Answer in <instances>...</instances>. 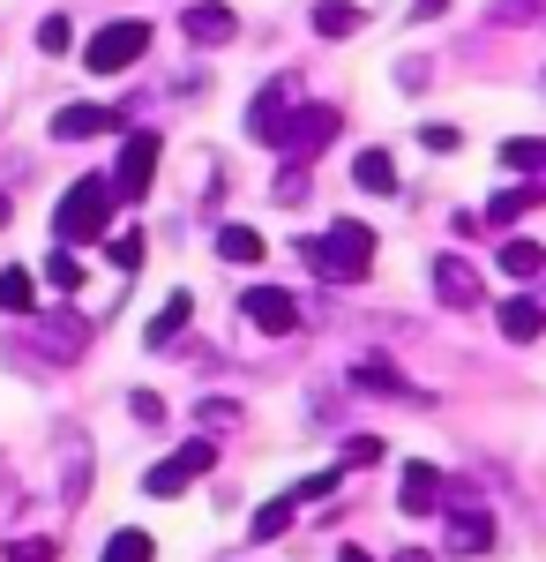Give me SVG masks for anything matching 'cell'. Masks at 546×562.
<instances>
[{
	"mask_svg": "<svg viewBox=\"0 0 546 562\" xmlns=\"http://www.w3.org/2000/svg\"><path fill=\"white\" fill-rule=\"evenodd\" d=\"M299 262H307V270H322L330 285H360V278L375 270V233H367L360 217H337L330 233L299 240Z\"/></svg>",
	"mask_w": 546,
	"mask_h": 562,
	"instance_id": "6da1fadb",
	"label": "cell"
},
{
	"mask_svg": "<svg viewBox=\"0 0 546 562\" xmlns=\"http://www.w3.org/2000/svg\"><path fill=\"white\" fill-rule=\"evenodd\" d=\"M113 203H121V188L113 173H83L68 195H60V217H53V233H60V248H83V240H105L113 233Z\"/></svg>",
	"mask_w": 546,
	"mask_h": 562,
	"instance_id": "7a4b0ae2",
	"label": "cell"
},
{
	"mask_svg": "<svg viewBox=\"0 0 546 562\" xmlns=\"http://www.w3.org/2000/svg\"><path fill=\"white\" fill-rule=\"evenodd\" d=\"M143 53H150V23H105V31L83 45V68L90 76H127Z\"/></svg>",
	"mask_w": 546,
	"mask_h": 562,
	"instance_id": "3957f363",
	"label": "cell"
},
{
	"mask_svg": "<svg viewBox=\"0 0 546 562\" xmlns=\"http://www.w3.org/2000/svg\"><path fill=\"white\" fill-rule=\"evenodd\" d=\"M211 465H217L211 442H187V450H172V458H158V465L143 473V495H180V487H195Z\"/></svg>",
	"mask_w": 546,
	"mask_h": 562,
	"instance_id": "277c9868",
	"label": "cell"
},
{
	"mask_svg": "<svg viewBox=\"0 0 546 562\" xmlns=\"http://www.w3.org/2000/svg\"><path fill=\"white\" fill-rule=\"evenodd\" d=\"M240 315H248L262 338H293L299 330V301L285 285H248V293H240Z\"/></svg>",
	"mask_w": 546,
	"mask_h": 562,
	"instance_id": "5b68a950",
	"label": "cell"
},
{
	"mask_svg": "<svg viewBox=\"0 0 546 562\" xmlns=\"http://www.w3.org/2000/svg\"><path fill=\"white\" fill-rule=\"evenodd\" d=\"M150 180H158V135L135 128V135L121 143V158H113V188L135 203V195H150Z\"/></svg>",
	"mask_w": 546,
	"mask_h": 562,
	"instance_id": "8992f818",
	"label": "cell"
},
{
	"mask_svg": "<svg viewBox=\"0 0 546 562\" xmlns=\"http://www.w3.org/2000/svg\"><path fill=\"white\" fill-rule=\"evenodd\" d=\"M330 135H337V105H299L293 121H285V143H277V150H285V158H315Z\"/></svg>",
	"mask_w": 546,
	"mask_h": 562,
	"instance_id": "52a82bcc",
	"label": "cell"
},
{
	"mask_svg": "<svg viewBox=\"0 0 546 562\" xmlns=\"http://www.w3.org/2000/svg\"><path fill=\"white\" fill-rule=\"evenodd\" d=\"M285 121H293V83H270V90L248 105V135L277 150V143H285Z\"/></svg>",
	"mask_w": 546,
	"mask_h": 562,
	"instance_id": "ba28073f",
	"label": "cell"
},
{
	"mask_svg": "<svg viewBox=\"0 0 546 562\" xmlns=\"http://www.w3.org/2000/svg\"><path fill=\"white\" fill-rule=\"evenodd\" d=\"M180 38H195V45H232V38H240V15H232L225 0H203V8H187V15H180Z\"/></svg>",
	"mask_w": 546,
	"mask_h": 562,
	"instance_id": "9c48e42d",
	"label": "cell"
},
{
	"mask_svg": "<svg viewBox=\"0 0 546 562\" xmlns=\"http://www.w3.org/2000/svg\"><path fill=\"white\" fill-rule=\"evenodd\" d=\"M113 128H121L113 105H60V113H53V135H60V143H90V135H113Z\"/></svg>",
	"mask_w": 546,
	"mask_h": 562,
	"instance_id": "30bf717a",
	"label": "cell"
},
{
	"mask_svg": "<svg viewBox=\"0 0 546 562\" xmlns=\"http://www.w3.org/2000/svg\"><path fill=\"white\" fill-rule=\"evenodd\" d=\"M434 293L450 307H479V270L464 256H434Z\"/></svg>",
	"mask_w": 546,
	"mask_h": 562,
	"instance_id": "8fae6325",
	"label": "cell"
},
{
	"mask_svg": "<svg viewBox=\"0 0 546 562\" xmlns=\"http://www.w3.org/2000/svg\"><path fill=\"white\" fill-rule=\"evenodd\" d=\"M442 540H450V555H487V548H494V518H487V510H457Z\"/></svg>",
	"mask_w": 546,
	"mask_h": 562,
	"instance_id": "7c38bea8",
	"label": "cell"
},
{
	"mask_svg": "<svg viewBox=\"0 0 546 562\" xmlns=\"http://www.w3.org/2000/svg\"><path fill=\"white\" fill-rule=\"evenodd\" d=\"M434 495H442V473H434L426 458H412V465H405V487H397L405 518H426V510H434Z\"/></svg>",
	"mask_w": 546,
	"mask_h": 562,
	"instance_id": "4fadbf2b",
	"label": "cell"
},
{
	"mask_svg": "<svg viewBox=\"0 0 546 562\" xmlns=\"http://www.w3.org/2000/svg\"><path fill=\"white\" fill-rule=\"evenodd\" d=\"M187 315H195V301H187V293H172V301L158 307V315H150V330H143V346H150V352H166L172 338L187 330Z\"/></svg>",
	"mask_w": 546,
	"mask_h": 562,
	"instance_id": "5bb4252c",
	"label": "cell"
},
{
	"mask_svg": "<svg viewBox=\"0 0 546 562\" xmlns=\"http://www.w3.org/2000/svg\"><path fill=\"white\" fill-rule=\"evenodd\" d=\"M502 166H509V173H524V180H546V135H509Z\"/></svg>",
	"mask_w": 546,
	"mask_h": 562,
	"instance_id": "9a60e30c",
	"label": "cell"
},
{
	"mask_svg": "<svg viewBox=\"0 0 546 562\" xmlns=\"http://www.w3.org/2000/svg\"><path fill=\"white\" fill-rule=\"evenodd\" d=\"M494 323H502V338L532 346V338L546 330V307H539V301H502V315H494Z\"/></svg>",
	"mask_w": 546,
	"mask_h": 562,
	"instance_id": "2e32d148",
	"label": "cell"
},
{
	"mask_svg": "<svg viewBox=\"0 0 546 562\" xmlns=\"http://www.w3.org/2000/svg\"><path fill=\"white\" fill-rule=\"evenodd\" d=\"M352 180H360L367 195H397V166H389V150H360V158H352Z\"/></svg>",
	"mask_w": 546,
	"mask_h": 562,
	"instance_id": "e0dca14e",
	"label": "cell"
},
{
	"mask_svg": "<svg viewBox=\"0 0 546 562\" xmlns=\"http://www.w3.org/2000/svg\"><path fill=\"white\" fill-rule=\"evenodd\" d=\"M315 31H322V38H352V31H367V8H352V0H322V8H315Z\"/></svg>",
	"mask_w": 546,
	"mask_h": 562,
	"instance_id": "ac0fdd59",
	"label": "cell"
},
{
	"mask_svg": "<svg viewBox=\"0 0 546 562\" xmlns=\"http://www.w3.org/2000/svg\"><path fill=\"white\" fill-rule=\"evenodd\" d=\"M217 256L225 262H262V233H254V225H217Z\"/></svg>",
	"mask_w": 546,
	"mask_h": 562,
	"instance_id": "d6986e66",
	"label": "cell"
},
{
	"mask_svg": "<svg viewBox=\"0 0 546 562\" xmlns=\"http://www.w3.org/2000/svg\"><path fill=\"white\" fill-rule=\"evenodd\" d=\"M31 307H38L31 270H0V315H31Z\"/></svg>",
	"mask_w": 546,
	"mask_h": 562,
	"instance_id": "ffe728a7",
	"label": "cell"
},
{
	"mask_svg": "<svg viewBox=\"0 0 546 562\" xmlns=\"http://www.w3.org/2000/svg\"><path fill=\"white\" fill-rule=\"evenodd\" d=\"M293 510H299V495H277V503H262V510H254V525H248V540H277V532L293 525Z\"/></svg>",
	"mask_w": 546,
	"mask_h": 562,
	"instance_id": "44dd1931",
	"label": "cell"
},
{
	"mask_svg": "<svg viewBox=\"0 0 546 562\" xmlns=\"http://www.w3.org/2000/svg\"><path fill=\"white\" fill-rule=\"evenodd\" d=\"M502 270H509V278H539L546 248H539V240H502Z\"/></svg>",
	"mask_w": 546,
	"mask_h": 562,
	"instance_id": "7402d4cb",
	"label": "cell"
},
{
	"mask_svg": "<svg viewBox=\"0 0 546 562\" xmlns=\"http://www.w3.org/2000/svg\"><path fill=\"white\" fill-rule=\"evenodd\" d=\"M150 555H158V548H150V532H135V525H127V532L105 540V555H98V562H150Z\"/></svg>",
	"mask_w": 546,
	"mask_h": 562,
	"instance_id": "603a6c76",
	"label": "cell"
},
{
	"mask_svg": "<svg viewBox=\"0 0 546 562\" xmlns=\"http://www.w3.org/2000/svg\"><path fill=\"white\" fill-rule=\"evenodd\" d=\"M45 285H53V293H76V285H83V262H76V248H53V256H45Z\"/></svg>",
	"mask_w": 546,
	"mask_h": 562,
	"instance_id": "cb8c5ba5",
	"label": "cell"
},
{
	"mask_svg": "<svg viewBox=\"0 0 546 562\" xmlns=\"http://www.w3.org/2000/svg\"><path fill=\"white\" fill-rule=\"evenodd\" d=\"M143 248H150V240H143L135 225H127V233H105V256H113V270H143Z\"/></svg>",
	"mask_w": 546,
	"mask_h": 562,
	"instance_id": "d4e9b609",
	"label": "cell"
},
{
	"mask_svg": "<svg viewBox=\"0 0 546 562\" xmlns=\"http://www.w3.org/2000/svg\"><path fill=\"white\" fill-rule=\"evenodd\" d=\"M532 203H539V188H509V195H494V203H487V225H509V217L532 211Z\"/></svg>",
	"mask_w": 546,
	"mask_h": 562,
	"instance_id": "484cf974",
	"label": "cell"
},
{
	"mask_svg": "<svg viewBox=\"0 0 546 562\" xmlns=\"http://www.w3.org/2000/svg\"><path fill=\"white\" fill-rule=\"evenodd\" d=\"M375 458H382V435H352L344 458H337V473H360V465H375Z\"/></svg>",
	"mask_w": 546,
	"mask_h": 562,
	"instance_id": "4316f807",
	"label": "cell"
},
{
	"mask_svg": "<svg viewBox=\"0 0 546 562\" xmlns=\"http://www.w3.org/2000/svg\"><path fill=\"white\" fill-rule=\"evenodd\" d=\"M68 38H76V23H68V15H45V23H38V45H45V53H68Z\"/></svg>",
	"mask_w": 546,
	"mask_h": 562,
	"instance_id": "83f0119b",
	"label": "cell"
},
{
	"mask_svg": "<svg viewBox=\"0 0 546 562\" xmlns=\"http://www.w3.org/2000/svg\"><path fill=\"white\" fill-rule=\"evenodd\" d=\"M135 420H143V428H166V397H158V390H135Z\"/></svg>",
	"mask_w": 546,
	"mask_h": 562,
	"instance_id": "f1b7e54d",
	"label": "cell"
},
{
	"mask_svg": "<svg viewBox=\"0 0 546 562\" xmlns=\"http://www.w3.org/2000/svg\"><path fill=\"white\" fill-rule=\"evenodd\" d=\"M8 562H53V540H8Z\"/></svg>",
	"mask_w": 546,
	"mask_h": 562,
	"instance_id": "f546056e",
	"label": "cell"
},
{
	"mask_svg": "<svg viewBox=\"0 0 546 562\" xmlns=\"http://www.w3.org/2000/svg\"><path fill=\"white\" fill-rule=\"evenodd\" d=\"M420 143H426V150H457L464 135H457V128H442V121H434V128H420Z\"/></svg>",
	"mask_w": 546,
	"mask_h": 562,
	"instance_id": "4dcf8cb0",
	"label": "cell"
},
{
	"mask_svg": "<svg viewBox=\"0 0 546 562\" xmlns=\"http://www.w3.org/2000/svg\"><path fill=\"white\" fill-rule=\"evenodd\" d=\"M337 562H375V555H367V548H344V555H337Z\"/></svg>",
	"mask_w": 546,
	"mask_h": 562,
	"instance_id": "1f68e13d",
	"label": "cell"
},
{
	"mask_svg": "<svg viewBox=\"0 0 546 562\" xmlns=\"http://www.w3.org/2000/svg\"><path fill=\"white\" fill-rule=\"evenodd\" d=\"M397 562H434V555H420V548H405V555H397Z\"/></svg>",
	"mask_w": 546,
	"mask_h": 562,
	"instance_id": "d6a6232c",
	"label": "cell"
},
{
	"mask_svg": "<svg viewBox=\"0 0 546 562\" xmlns=\"http://www.w3.org/2000/svg\"><path fill=\"white\" fill-rule=\"evenodd\" d=\"M0 225H8V195H0Z\"/></svg>",
	"mask_w": 546,
	"mask_h": 562,
	"instance_id": "836d02e7",
	"label": "cell"
}]
</instances>
